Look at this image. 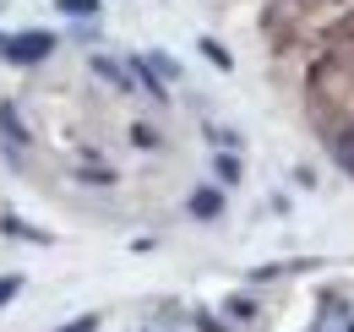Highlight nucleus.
Returning <instances> with one entry per match:
<instances>
[{"label":"nucleus","mask_w":354,"mask_h":332,"mask_svg":"<svg viewBox=\"0 0 354 332\" xmlns=\"http://www.w3.org/2000/svg\"><path fill=\"white\" fill-rule=\"evenodd\" d=\"M191 212H196V218H218L223 196H218V191H196V196H191Z\"/></svg>","instance_id":"7ed1b4c3"},{"label":"nucleus","mask_w":354,"mask_h":332,"mask_svg":"<svg viewBox=\"0 0 354 332\" xmlns=\"http://www.w3.org/2000/svg\"><path fill=\"white\" fill-rule=\"evenodd\" d=\"M93 327H98V322H93V316H82V322H71L66 332H93Z\"/></svg>","instance_id":"1a4fd4ad"},{"label":"nucleus","mask_w":354,"mask_h":332,"mask_svg":"<svg viewBox=\"0 0 354 332\" xmlns=\"http://www.w3.org/2000/svg\"><path fill=\"white\" fill-rule=\"evenodd\" d=\"M349 332H354V327H349Z\"/></svg>","instance_id":"9d476101"},{"label":"nucleus","mask_w":354,"mask_h":332,"mask_svg":"<svg viewBox=\"0 0 354 332\" xmlns=\"http://www.w3.org/2000/svg\"><path fill=\"white\" fill-rule=\"evenodd\" d=\"M0 49H6V60L28 66V60H44L49 49H55V39H49V33H22V39H6Z\"/></svg>","instance_id":"f257e3e1"},{"label":"nucleus","mask_w":354,"mask_h":332,"mask_svg":"<svg viewBox=\"0 0 354 332\" xmlns=\"http://www.w3.org/2000/svg\"><path fill=\"white\" fill-rule=\"evenodd\" d=\"M93 71H98V77H109V82H120V87H126V71H120V66H115V60H104V55H98V60H93Z\"/></svg>","instance_id":"20e7f679"},{"label":"nucleus","mask_w":354,"mask_h":332,"mask_svg":"<svg viewBox=\"0 0 354 332\" xmlns=\"http://www.w3.org/2000/svg\"><path fill=\"white\" fill-rule=\"evenodd\" d=\"M327 147H333L338 169H349V174H354V125H338V131L327 136Z\"/></svg>","instance_id":"f03ea898"},{"label":"nucleus","mask_w":354,"mask_h":332,"mask_svg":"<svg viewBox=\"0 0 354 332\" xmlns=\"http://www.w3.org/2000/svg\"><path fill=\"white\" fill-rule=\"evenodd\" d=\"M213 169H218V180H240V158H229V153H223Z\"/></svg>","instance_id":"39448f33"},{"label":"nucleus","mask_w":354,"mask_h":332,"mask_svg":"<svg viewBox=\"0 0 354 332\" xmlns=\"http://www.w3.org/2000/svg\"><path fill=\"white\" fill-rule=\"evenodd\" d=\"M60 11H71V17H88V11H98V0H60Z\"/></svg>","instance_id":"423d86ee"},{"label":"nucleus","mask_w":354,"mask_h":332,"mask_svg":"<svg viewBox=\"0 0 354 332\" xmlns=\"http://www.w3.org/2000/svg\"><path fill=\"white\" fill-rule=\"evenodd\" d=\"M11 294H17V278H0V305H6Z\"/></svg>","instance_id":"6e6552de"},{"label":"nucleus","mask_w":354,"mask_h":332,"mask_svg":"<svg viewBox=\"0 0 354 332\" xmlns=\"http://www.w3.org/2000/svg\"><path fill=\"white\" fill-rule=\"evenodd\" d=\"M202 55H207L213 66H223V71H229V55H223V49H218V44H213V39H202Z\"/></svg>","instance_id":"0eeeda50"}]
</instances>
